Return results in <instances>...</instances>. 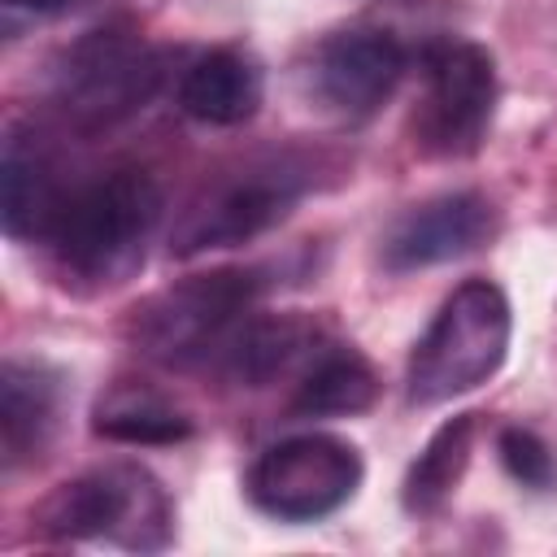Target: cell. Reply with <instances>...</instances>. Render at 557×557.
Returning <instances> with one entry per match:
<instances>
[{
  "label": "cell",
  "mask_w": 557,
  "mask_h": 557,
  "mask_svg": "<svg viewBox=\"0 0 557 557\" xmlns=\"http://www.w3.org/2000/svg\"><path fill=\"white\" fill-rule=\"evenodd\" d=\"M261 70L235 48L196 57L178 78V109L205 126H239L261 109Z\"/></svg>",
  "instance_id": "13"
},
{
  "label": "cell",
  "mask_w": 557,
  "mask_h": 557,
  "mask_svg": "<svg viewBox=\"0 0 557 557\" xmlns=\"http://www.w3.org/2000/svg\"><path fill=\"white\" fill-rule=\"evenodd\" d=\"M305 187H309V165L296 157L244 161L239 170L209 178L187 200V209L178 213V222L170 231V252L196 257V252H213V248L252 244L257 235L274 231L296 209Z\"/></svg>",
  "instance_id": "6"
},
{
  "label": "cell",
  "mask_w": 557,
  "mask_h": 557,
  "mask_svg": "<svg viewBox=\"0 0 557 557\" xmlns=\"http://www.w3.org/2000/svg\"><path fill=\"white\" fill-rule=\"evenodd\" d=\"M161 87V61L144 44L135 26L104 22L87 35H78L57 70H52V100L61 117L83 131H109L126 117H135Z\"/></svg>",
  "instance_id": "5"
},
{
  "label": "cell",
  "mask_w": 557,
  "mask_h": 557,
  "mask_svg": "<svg viewBox=\"0 0 557 557\" xmlns=\"http://www.w3.org/2000/svg\"><path fill=\"white\" fill-rule=\"evenodd\" d=\"M474 431H479L474 413H457L431 431V440L422 444L418 461L409 466V474L400 483V505L409 513H435L457 492V483L470 466V453H474Z\"/></svg>",
  "instance_id": "17"
},
{
  "label": "cell",
  "mask_w": 557,
  "mask_h": 557,
  "mask_svg": "<svg viewBox=\"0 0 557 557\" xmlns=\"http://www.w3.org/2000/svg\"><path fill=\"white\" fill-rule=\"evenodd\" d=\"M61 409H65V374L52 370L48 361H30V357H9L0 370V457L4 470H17L26 461H35L57 426H61Z\"/></svg>",
  "instance_id": "11"
},
{
  "label": "cell",
  "mask_w": 557,
  "mask_h": 557,
  "mask_svg": "<svg viewBox=\"0 0 557 557\" xmlns=\"http://www.w3.org/2000/svg\"><path fill=\"white\" fill-rule=\"evenodd\" d=\"M422 100L413 109V148L422 157H474L496 113V61L470 39H431L418 52Z\"/></svg>",
  "instance_id": "7"
},
{
  "label": "cell",
  "mask_w": 557,
  "mask_h": 557,
  "mask_svg": "<svg viewBox=\"0 0 557 557\" xmlns=\"http://www.w3.org/2000/svg\"><path fill=\"white\" fill-rule=\"evenodd\" d=\"M161 222V187L144 170L100 174L65 196V209L44 239L61 278L78 292L126 283L144 265V248Z\"/></svg>",
  "instance_id": "1"
},
{
  "label": "cell",
  "mask_w": 557,
  "mask_h": 557,
  "mask_svg": "<svg viewBox=\"0 0 557 557\" xmlns=\"http://www.w3.org/2000/svg\"><path fill=\"white\" fill-rule=\"evenodd\" d=\"M265 278L261 270H209V274H187L152 296H144L131 318H126V339L135 344L139 357L165 366V370H187L209 357H222L226 344L239 335V326L257 313Z\"/></svg>",
  "instance_id": "2"
},
{
  "label": "cell",
  "mask_w": 557,
  "mask_h": 557,
  "mask_svg": "<svg viewBox=\"0 0 557 557\" xmlns=\"http://www.w3.org/2000/svg\"><path fill=\"white\" fill-rule=\"evenodd\" d=\"M35 527L48 540H100L131 553H157L174 540V505L161 479L135 461H109L52 487Z\"/></svg>",
  "instance_id": "3"
},
{
  "label": "cell",
  "mask_w": 557,
  "mask_h": 557,
  "mask_svg": "<svg viewBox=\"0 0 557 557\" xmlns=\"http://www.w3.org/2000/svg\"><path fill=\"white\" fill-rule=\"evenodd\" d=\"M65 187L57 178V161L26 131H9L0 152V218L9 239L44 244L65 209Z\"/></svg>",
  "instance_id": "12"
},
{
  "label": "cell",
  "mask_w": 557,
  "mask_h": 557,
  "mask_svg": "<svg viewBox=\"0 0 557 557\" xmlns=\"http://www.w3.org/2000/svg\"><path fill=\"white\" fill-rule=\"evenodd\" d=\"M70 0H4L9 13H52V9H65Z\"/></svg>",
  "instance_id": "19"
},
{
  "label": "cell",
  "mask_w": 557,
  "mask_h": 557,
  "mask_svg": "<svg viewBox=\"0 0 557 557\" xmlns=\"http://www.w3.org/2000/svg\"><path fill=\"white\" fill-rule=\"evenodd\" d=\"M496 235V209L479 191H444L435 200H422L405 209L379 248V261L387 274H413L426 265H444L457 257H470Z\"/></svg>",
  "instance_id": "10"
},
{
  "label": "cell",
  "mask_w": 557,
  "mask_h": 557,
  "mask_svg": "<svg viewBox=\"0 0 557 557\" xmlns=\"http://www.w3.org/2000/svg\"><path fill=\"white\" fill-rule=\"evenodd\" d=\"M496 453H500V466H505V474L513 483H522L531 492H553L557 487V457L535 431L505 426L496 435Z\"/></svg>",
  "instance_id": "18"
},
{
  "label": "cell",
  "mask_w": 557,
  "mask_h": 557,
  "mask_svg": "<svg viewBox=\"0 0 557 557\" xmlns=\"http://www.w3.org/2000/svg\"><path fill=\"white\" fill-rule=\"evenodd\" d=\"M91 431L113 444H178L191 435V418L157 387L117 383L96 400Z\"/></svg>",
  "instance_id": "16"
},
{
  "label": "cell",
  "mask_w": 557,
  "mask_h": 557,
  "mask_svg": "<svg viewBox=\"0 0 557 557\" xmlns=\"http://www.w3.org/2000/svg\"><path fill=\"white\" fill-rule=\"evenodd\" d=\"M322 331L318 322L300 318V313H274V318H248L239 326V335L226 344V352L218 357L222 370L244 383V387H265L274 379H283L287 370H305L309 357L322 348Z\"/></svg>",
  "instance_id": "14"
},
{
  "label": "cell",
  "mask_w": 557,
  "mask_h": 557,
  "mask_svg": "<svg viewBox=\"0 0 557 557\" xmlns=\"http://www.w3.org/2000/svg\"><path fill=\"white\" fill-rule=\"evenodd\" d=\"M379 400V374L352 344H322L296 379V418H352Z\"/></svg>",
  "instance_id": "15"
},
{
  "label": "cell",
  "mask_w": 557,
  "mask_h": 557,
  "mask_svg": "<svg viewBox=\"0 0 557 557\" xmlns=\"http://www.w3.org/2000/svg\"><path fill=\"white\" fill-rule=\"evenodd\" d=\"M513 313L492 278H466L435 309L431 326L409 352L405 392L413 405H444L487 383L509 352Z\"/></svg>",
  "instance_id": "4"
},
{
  "label": "cell",
  "mask_w": 557,
  "mask_h": 557,
  "mask_svg": "<svg viewBox=\"0 0 557 557\" xmlns=\"http://www.w3.org/2000/svg\"><path fill=\"white\" fill-rule=\"evenodd\" d=\"M405 70L409 52L387 26H344L313 44L300 65V87L318 113L357 126L392 100Z\"/></svg>",
  "instance_id": "9"
},
{
  "label": "cell",
  "mask_w": 557,
  "mask_h": 557,
  "mask_svg": "<svg viewBox=\"0 0 557 557\" xmlns=\"http://www.w3.org/2000/svg\"><path fill=\"white\" fill-rule=\"evenodd\" d=\"M361 474V453L348 440L309 431L270 444L252 461L244 487L248 500L278 522H318L357 496Z\"/></svg>",
  "instance_id": "8"
}]
</instances>
